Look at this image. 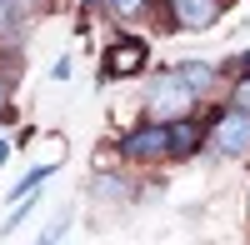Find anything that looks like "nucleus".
I'll return each mask as SVG.
<instances>
[{
	"label": "nucleus",
	"instance_id": "obj_2",
	"mask_svg": "<svg viewBox=\"0 0 250 245\" xmlns=\"http://www.w3.org/2000/svg\"><path fill=\"white\" fill-rule=\"evenodd\" d=\"M165 5H170L175 30H210L225 10V0H165Z\"/></svg>",
	"mask_w": 250,
	"mask_h": 245
},
{
	"label": "nucleus",
	"instance_id": "obj_13",
	"mask_svg": "<svg viewBox=\"0 0 250 245\" xmlns=\"http://www.w3.org/2000/svg\"><path fill=\"white\" fill-rule=\"evenodd\" d=\"M5 155H10V140H0V165H5Z\"/></svg>",
	"mask_w": 250,
	"mask_h": 245
},
{
	"label": "nucleus",
	"instance_id": "obj_4",
	"mask_svg": "<svg viewBox=\"0 0 250 245\" xmlns=\"http://www.w3.org/2000/svg\"><path fill=\"white\" fill-rule=\"evenodd\" d=\"M145 60H150V50H145V40H115V45L105 50V75L110 80H125V75H140Z\"/></svg>",
	"mask_w": 250,
	"mask_h": 245
},
{
	"label": "nucleus",
	"instance_id": "obj_8",
	"mask_svg": "<svg viewBox=\"0 0 250 245\" xmlns=\"http://www.w3.org/2000/svg\"><path fill=\"white\" fill-rule=\"evenodd\" d=\"M45 175H50V165H35V170H30L25 180H20V185H10V195H15V200H20V195H30V190H35V185H40Z\"/></svg>",
	"mask_w": 250,
	"mask_h": 245
},
{
	"label": "nucleus",
	"instance_id": "obj_14",
	"mask_svg": "<svg viewBox=\"0 0 250 245\" xmlns=\"http://www.w3.org/2000/svg\"><path fill=\"white\" fill-rule=\"evenodd\" d=\"M5 20H10V5H5V0H0V25H5Z\"/></svg>",
	"mask_w": 250,
	"mask_h": 245
},
{
	"label": "nucleus",
	"instance_id": "obj_1",
	"mask_svg": "<svg viewBox=\"0 0 250 245\" xmlns=\"http://www.w3.org/2000/svg\"><path fill=\"white\" fill-rule=\"evenodd\" d=\"M195 90L185 85V80L170 70V75H155L150 80V95H145V115L160 120V125H170V120H185V115H195Z\"/></svg>",
	"mask_w": 250,
	"mask_h": 245
},
{
	"label": "nucleus",
	"instance_id": "obj_12",
	"mask_svg": "<svg viewBox=\"0 0 250 245\" xmlns=\"http://www.w3.org/2000/svg\"><path fill=\"white\" fill-rule=\"evenodd\" d=\"M225 70H230V75H250V50H245V55H235Z\"/></svg>",
	"mask_w": 250,
	"mask_h": 245
},
{
	"label": "nucleus",
	"instance_id": "obj_10",
	"mask_svg": "<svg viewBox=\"0 0 250 245\" xmlns=\"http://www.w3.org/2000/svg\"><path fill=\"white\" fill-rule=\"evenodd\" d=\"M95 195H100V200H115V195H120V180H110V175L95 180Z\"/></svg>",
	"mask_w": 250,
	"mask_h": 245
},
{
	"label": "nucleus",
	"instance_id": "obj_7",
	"mask_svg": "<svg viewBox=\"0 0 250 245\" xmlns=\"http://www.w3.org/2000/svg\"><path fill=\"white\" fill-rule=\"evenodd\" d=\"M165 135H170V155H190V150L200 145V125H190V115H185V120H170Z\"/></svg>",
	"mask_w": 250,
	"mask_h": 245
},
{
	"label": "nucleus",
	"instance_id": "obj_3",
	"mask_svg": "<svg viewBox=\"0 0 250 245\" xmlns=\"http://www.w3.org/2000/svg\"><path fill=\"white\" fill-rule=\"evenodd\" d=\"M210 145H215L220 155H240V150H250V110L220 115L215 130H210Z\"/></svg>",
	"mask_w": 250,
	"mask_h": 245
},
{
	"label": "nucleus",
	"instance_id": "obj_15",
	"mask_svg": "<svg viewBox=\"0 0 250 245\" xmlns=\"http://www.w3.org/2000/svg\"><path fill=\"white\" fill-rule=\"evenodd\" d=\"M0 110H5V80H0Z\"/></svg>",
	"mask_w": 250,
	"mask_h": 245
},
{
	"label": "nucleus",
	"instance_id": "obj_11",
	"mask_svg": "<svg viewBox=\"0 0 250 245\" xmlns=\"http://www.w3.org/2000/svg\"><path fill=\"white\" fill-rule=\"evenodd\" d=\"M110 5H115V15H140L145 0H110Z\"/></svg>",
	"mask_w": 250,
	"mask_h": 245
},
{
	"label": "nucleus",
	"instance_id": "obj_9",
	"mask_svg": "<svg viewBox=\"0 0 250 245\" xmlns=\"http://www.w3.org/2000/svg\"><path fill=\"white\" fill-rule=\"evenodd\" d=\"M230 105H235V110H250V75H240V85H235V95H230Z\"/></svg>",
	"mask_w": 250,
	"mask_h": 245
},
{
	"label": "nucleus",
	"instance_id": "obj_5",
	"mask_svg": "<svg viewBox=\"0 0 250 245\" xmlns=\"http://www.w3.org/2000/svg\"><path fill=\"white\" fill-rule=\"evenodd\" d=\"M125 160H160V155H170V135H165V125L160 120H150L145 130H135V135H125Z\"/></svg>",
	"mask_w": 250,
	"mask_h": 245
},
{
	"label": "nucleus",
	"instance_id": "obj_6",
	"mask_svg": "<svg viewBox=\"0 0 250 245\" xmlns=\"http://www.w3.org/2000/svg\"><path fill=\"white\" fill-rule=\"evenodd\" d=\"M175 75H180L195 95H205V90L215 85V65H205V60H180V65H175Z\"/></svg>",
	"mask_w": 250,
	"mask_h": 245
}]
</instances>
